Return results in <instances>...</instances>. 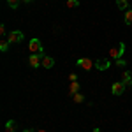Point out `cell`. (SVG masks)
Instances as JSON below:
<instances>
[{
	"instance_id": "6da1fadb",
	"label": "cell",
	"mask_w": 132,
	"mask_h": 132,
	"mask_svg": "<svg viewBox=\"0 0 132 132\" xmlns=\"http://www.w3.org/2000/svg\"><path fill=\"white\" fill-rule=\"evenodd\" d=\"M125 50H127V46H125L123 42H118V46H116V48H111V50H109V56H111V58H114V60L123 58Z\"/></svg>"
},
{
	"instance_id": "7a4b0ae2",
	"label": "cell",
	"mask_w": 132,
	"mask_h": 132,
	"mask_svg": "<svg viewBox=\"0 0 132 132\" xmlns=\"http://www.w3.org/2000/svg\"><path fill=\"white\" fill-rule=\"evenodd\" d=\"M28 50H30V53H44V50H42V42L41 39H30V42H28Z\"/></svg>"
},
{
	"instance_id": "3957f363",
	"label": "cell",
	"mask_w": 132,
	"mask_h": 132,
	"mask_svg": "<svg viewBox=\"0 0 132 132\" xmlns=\"http://www.w3.org/2000/svg\"><path fill=\"white\" fill-rule=\"evenodd\" d=\"M23 39H25V35H23L21 30H12L9 35H7V41H9L11 44H18V42H21Z\"/></svg>"
},
{
	"instance_id": "277c9868",
	"label": "cell",
	"mask_w": 132,
	"mask_h": 132,
	"mask_svg": "<svg viewBox=\"0 0 132 132\" xmlns=\"http://www.w3.org/2000/svg\"><path fill=\"white\" fill-rule=\"evenodd\" d=\"M76 65L81 67L83 71H92V69H93V62H92L90 58H85V56H83V58H78V60H76Z\"/></svg>"
},
{
	"instance_id": "5b68a950",
	"label": "cell",
	"mask_w": 132,
	"mask_h": 132,
	"mask_svg": "<svg viewBox=\"0 0 132 132\" xmlns=\"http://www.w3.org/2000/svg\"><path fill=\"white\" fill-rule=\"evenodd\" d=\"M28 63H30L32 69H37L39 65H42V56L37 55V53H32L30 56H28Z\"/></svg>"
},
{
	"instance_id": "8992f818",
	"label": "cell",
	"mask_w": 132,
	"mask_h": 132,
	"mask_svg": "<svg viewBox=\"0 0 132 132\" xmlns=\"http://www.w3.org/2000/svg\"><path fill=\"white\" fill-rule=\"evenodd\" d=\"M111 67V60L109 58H101V60L95 62V69L97 71H106V69H109Z\"/></svg>"
},
{
	"instance_id": "52a82bcc",
	"label": "cell",
	"mask_w": 132,
	"mask_h": 132,
	"mask_svg": "<svg viewBox=\"0 0 132 132\" xmlns=\"http://www.w3.org/2000/svg\"><path fill=\"white\" fill-rule=\"evenodd\" d=\"M111 92H113V95H123V92H125V85H123V81L113 83Z\"/></svg>"
},
{
	"instance_id": "ba28073f",
	"label": "cell",
	"mask_w": 132,
	"mask_h": 132,
	"mask_svg": "<svg viewBox=\"0 0 132 132\" xmlns=\"http://www.w3.org/2000/svg\"><path fill=\"white\" fill-rule=\"evenodd\" d=\"M53 65H55V58L50 56V55H44V56H42V65L41 67H44V69H53Z\"/></svg>"
},
{
	"instance_id": "9c48e42d",
	"label": "cell",
	"mask_w": 132,
	"mask_h": 132,
	"mask_svg": "<svg viewBox=\"0 0 132 132\" xmlns=\"http://www.w3.org/2000/svg\"><path fill=\"white\" fill-rule=\"evenodd\" d=\"M67 92H69V95H74V93L81 92V83H79V81H71V85H69Z\"/></svg>"
},
{
	"instance_id": "30bf717a",
	"label": "cell",
	"mask_w": 132,
	"mask_h": 132,
	"mask_svg": "<svg viewBox=\"0 0 132 132\" xmlns=\"http://www.w3.org/2000/svg\"><path fill=\"white\" fill-rule=\"evenodd\" d=\"M122 79H123V85H125V86H132V74H130V71H123Z\"/></svg>"
},
{
	"instance_id": "8fae6325",
	"label": "cell",
	"mask_w": 132,
	"mask_h": 132,
	"mask_svg": "<svg viewBox=\"0 0 132 132\" xmlns=\"http://www.w3.org/2000/svg\"><path fill=\"white\" fill-rule=\"evenodd\" d=\"M123 21L125 25H132V9H127L123 12Z\"/></svg>"
},
{
	"instance_id": "7c38bea8",
	"label": "cell",
	"mask_w": 132,
	"mask_h": 132,
	"mask_svg": "<svg viewBox=\"0 0 132 132\" xmlns=\"http://www.w3.org/2000/svg\"><path fill=\"white\" fill-rule=\"evenodd\" d=\"M116 5H118V9L120 11H125L129 9V0H116Z\"/></svg>"
},
{
	"instance_id": "4fadbf2b",
	"label": "cell",
	"mask_w": 132,
	"mask_h": 132,
	"mask_svg": "<svg viewBox=\"0 0 132 132\" xmlns=\"http://www.w3.org/2000/svg\"><path fill=\"white\" fill-rule=\"evenodd\" d=\"M16 130V122L14 120H7L5 122V132H14Z\"/></svg>"
},
{
	"instance_id": "5bb4252c",
	"label": "cell",
	"mask_w": 132,
	"mask_h": 132,
	"mask_svg": "<svg viewBox=\"0 0 132 132\" xmlns=\"http://www.w3.org/2000/svg\"><path fill=\"white\" fill-rule=\"evenodd\" d=\"M72 101L76 102V104H81V102H85V95H83L81 92H78V93L72 95Z\"/></svg>"
},
{
	"instance_id": "9a60e30c",
	"label": "cell",
	"mask_w": 132,
	"mask_h": 132,
	"mask_svg": "<svg viewBox=\"0 0 132 132\" xmlns=\"http://www.w3.org/2000/svg\"><path fill=\"white\" fill-rule=\"evenodd\" d=\"M81 4H79V0H67V7L69 9H78Z\"/></svg>"
},
{
	"instance_id": "2e32d148",
	"label": "cell",
	"mask_w": 132,
	"mask_h": 132,
	"mask_svg": "<svg viewBox=\"0 0 132 132\" xmlns=\"http://www.w3.org/2000/svg\"><path fill=\"white\" fill-rule=\"evenodd\" d=\"M9 44H11V42L7 41V39H2V41H0V51H4V53H5V51L9 50Z\"/></svg>"
},
{
	"instance_id": "e0dca14e",
	"label": "cell",
	"mask_w": 132,
	"mask_h": 132,
	"mask_svg": "<svg viewBox=\"0 0 132 132\" xmlns=\"http://www.w3.org/2000/svg\"><path fill=\"white\" fill-rule=\"evenodd\" d=\"M5 2H7V5H9L11 9H18L21 0H5Z\"/></svg>"
},
{
	"instance_id": "ac0fdd59",
	"label": "cell",
	"mask_w": 132,
	"mask_h": 132,
	"mask_svg": "<svg viewBox=\"0 0 132 132\" xmlns=\"http://www.w3.org/2000/svg\"><path fill=\"white\" fill-rule=\"evenodd\" d=\"M114 63H116L118 67H125V65H127V62L123 60V58H118V60H114Z\"/></svg>"
},
{
	"instance_id": "d6986e66",
	"label": "cell",
	"mask_w": 132,
	"mask_h": 132,
	"mask_svg": "<svg viewBox=\"0 0 132 132\" xmlns=\"http://www.w3.org/2000/svg\"><path fill=\"white\" fill-rule=\"evenodd\" d=\"M69 81H78V74L76 72H71L69 74Z\"/></svg>"
},
{
	"instance_id": "ffe728a7",
	"label": "cell",
	"mask_w": 132,
	"mask_h": 132,
	"mask_svg": "<svg viewBox=\"0 0 132 132\" xmlns=\"http://www.w3.org/2000/svg\"><path fill=\"white\" fill-rule=\"evenodd\" d=\"M5 34H7V30H5V25H0V35H2V37H5Z\"/></svg>"
},
{
	"instance_id": "44dd1931",
	"label": "cell",
	"mask_w": 132,
	"mask_h": 132,
	"mask_svg": "<svg viewBox=\"0 0 132 132\" xmlns=\"http://www.w3.org/2000/svg\"><path fill=\"white\" fill-rule=\"evenodd\" d=\"M23 132H34V129H25Z\"/></svg>"
},
{
	"instance_id": "7402d4cb",
	"label": "cell",
	"mask_w": 132,
	"mask_h": 132,
	"mask_svg": "<svg viewBox=\"0 0 132 132\" xmlns=\"http://www.w3.org/2000/svg\"><path fill=\"white\" fill-rule=\"evenodd\" d=\"M21 2H25V4H30V2H34V0H21Z\"/></svg>"
},
{
	"instance_id": "603a6c76",
	"label": "cell",
	"mask_w": 132,
	"mask_h": 132,
	"mask_svg": "<svg viewBox=\"0 0 132 132\" xmlns=\"http://www.w3.org/2000/svg\"><path fill=\"white\" fill-rule=\"evenodd\" d=\"M93 132H101V129H97V127H95V129H93Z\"/></svg>"
},
{
	"instance_id": "cb8c5ba5",
	"label": "cell",
	"mask_w": 132,
	"mask_h": 132,
	"mask_svg": "<svg viewBox=\"0 0 132 132\" xmlns=\"http://www.w3.org/2000/svg\"><path fill=\"white\" fill-rule=\"evenodd\" d=\"M37 132H48V130H44V129H39V130H37Z\"/></svg>"
}]
</instances>
